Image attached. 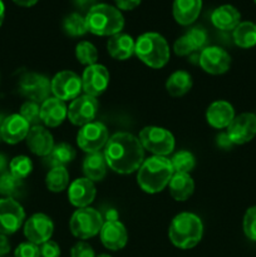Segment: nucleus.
<instances>
[{"mask_svg":"<svg viewBox=\"0 0 256 257\" xmlns=\"http://www.w3.org/2000/svg\"><path fill=\"white\" fill-rule=\"evenodd\" d=\"M25 212L19 202L14 198L0 200V233L13 235L22 227L24 222Z\"/></svg>","mask_w":256,"mask_h":257,"instance_id":"10","label":"nucleus"},{"mask_svg":"<svg viewBox=\"0 0 256 257\" xmlns=\"http://www.w3.org/2000/svg\"><path fill=\"white\" fill-rule=\"evenodd\" d=\"M195 52V48H193L192 43L190 42L186 35L178 38L175 43V53L177 55H181V57H185V55L191 54V53Z\"/></svg>","mask_w":256,"mask_h":257,"instance_id":"41","label":"nucleus"},{"mask_svg":"<svg viewBox=\"0 0 256 257\" xmlns=\"http://www.w3.org/2000/svg\"><path fill=\"white\" fill-rule=\"evenodd\" d=\"M198 64L206 73L213 75L223 74L230 69L231 57L222 48L206 47L201 52Z\"/></svg>","mask_w":256,"mask_h":257,"instance_id":"14","label":"nucleus"},{"mask_svg":"<svg viewBox=\"0 0 256 257\" xmlns=\"http://www.w3.org/2000/svg\"><path fill=\"white\" fill-rule=\"evenodd\" d=\"M4 17H5V7H4V3L0 0V27H2L3 22H4Z\"/></svg>","mask_w":256,"mask_h":257,"instance_id":"49","label":"nucleus"},{"mask_svg":"<svg viewBox=\"0 0 256 257\" xmlns=\"http://www.w3.org/2000/svg\"><path fill=\"white\" fill-rule=\"evenodd\" d=\"M80 7H85V5H90L94 0H75Z\"/></svg>","mask_w":256,"mask_h":257,"instance_id":"50","label":"nucleus"},{"mask_svg":"<svg viewBox=\"0 0 256 257\" xmlns=\"http://www.w3.org/2000/svg\"><path fill=\"white\" fill-rule=\"evenodd\" d=\"M14 257H40V248L33 242H23L15 248Z\"/></svg>","mask_w":256,"mask_h":257,"instance_id":"40","label":"nucleus"},{"mask_svg":"<svg viewBox=\"0 0 256 257\" xmlns=\"http://www.w3.org/2000/svg\"><path fill=\"white\" fill-rule=\"evenodd\" d=\"M233 42L237 47L248 49L256 45V24L252 22H240L233 29Z\"/></svg>","mask_w":256,"mask_h":257,"instance_id":"30","label":"nucleus"},{"mask_svg":"<svg viewBox=\"0 0 256 257\" xmlns=\"http://www.w3.org/2000/svg\"><path fill=\"white\" fill-rule=\"evenodd\" d=\"M19 90L24 97L39 104L44 103L49 98L52 88L47 77L38 73H27L20 79Z\"/></svg>","mask_w":256,"mask_h":257,"instance_id":"11","label":"nucleus"},{"mask_svg":"<svg viewBox=\"0 0 256 257\" xmlns=\"http://www.w3.org/2000/svg\"><path fill=\"white\" fill-rule=\"evenodd\" d=\"M5 168H7V158L4 155H0V173H4Z\"/></svg>","mask_w":256,"mask_h":257,"instance_id":"48","label":"nucleus"},{"mask_svg":"<svg viewBox=\"0 0 256 257\" xmlns=\"http://www.w3.org/2000/svg\"><path fill=\"white\" fill-rule=\"evenodd\" d=\"M18 5H22V7H32L34 5L38 0H14Z\"/></svg>","mask_w":256,"mask_h":257,"instance_id":"47","label":"nucleus"},{"mask_svg":"<svg viewBox=\"0 0 256 257\" xmlns=\"http://www.w3.org/2000/svg\"><path fill=\"white\" fill-rule=\"evenodd\" d=\"M135 54L148 67L158 69L170 60V47L167 40L158 33H145L136 40Z\"/></svg>","mask_w":256,"mask_h":257,"instance_id":"5","label":"nucleus"},{"mask_svg":"<svg viewBox=\"0 0 256 257\" xmlns=\"http://www.w3.org/2000/svg\"><path fill=\"white\" fill-rule=\"evenodd\" d=\"M68 109L63 100L58 98H48L40 105V119L48 127H58L67 118Z\"/></svg>","mask_w":256,"mask_h":257,"instance_id":"22","label":"nucleus"},{"mask_svg":"<svg viewBox=\"0 0 256 257\" xmlns=\"http://www.w3.org/2000/svg\"><path fill=\"white\" fill-rule=\"evenodd\" d=\"M75 157V151L68 143H59L54 146L52 152L45 157V163L50 166L52 168L54 167H65L68 163L72 162Z\"/></svg>","mask_w":256,"mask_h":257,"instance_id":"28","label":"nucleus"},{"mask_svg":"<svg viewBox=\"0 0 256 257\" xmlns=\"http://www.w3.org/2000/svg\"><path fill=\"white\" fill-rule=\"evenodd\" d=\"M54 231L52 220L44 213H35L27 220L24 225V235L29 242L42 245L50 240Z\"/></svg>","mask_w":256,"mask_h":257,"instance_id":"16","label":"nucleus"},{"mask_svg":"<svg viewBox=\"0 0 256 257\" xmlns=\"http://www.w3.org/2000/svg\"><path fill=\"white\" fill-rule=\"evenodd\" d=\"M27 145L34 155L47 157L54 147L52 133L42 125H33L27 136Z\"/></svg>","mask_w":256,"mask_h":257,"instance_id":"20","label":"nucleus"},{"mask_svg":"<svg viewBox=\"0 0 256 257\" xmlns=\"http://www.w3.org/2000/svg\"><path fill=\"white\" fill-rule=\"evenodd\" d=\"M233 118H235V109L226 100H216L207 108L206 112V119L208 124L217 130L227 128Z\"/></svg>","mask_w":256,"mask_h":257,"instance_id":"21","label":"nucleus"},{"mask_svg":"<svg viewBox=\"0 0 256 257\" xmlns=\"http://www.w3.org/2000/svg\"><path fill=\"white\" fill-rule=\"evenodd\" d=\"M70 256L72 257H95L94 250L92 246L87 242H77L73 246L72 251H70Z\"/></svg>","mask_w":256,"mask_h":257,"instance_id":"42","label":"nucleus"},{"mask_svg":"<svg viewBox=\"0 0 256 257\" xmlns=\"http://www.w3.org/2000/svg\"><path fill=\"white\" fill-rule=\"evenodd\" d=\"M192 88V78L185 70L172 73L166 82V89L172 97H181Z\"/></svg>","mask_w":256,"mask_h":257,"instance_id":"29","label":"nucleus"},{"mask_svg":"<svg viewBox=\"0 0 256 257\" xmlns=\"http://www.w3.org/2000/svg\"><path fill=\"white\" fill-rule=\"evenodd\" d=\"M217 145L221 148H230L231 145H233V143L231 142L227 133H221L220 136H217Z\"/></svg>","mask_w":256,"mask_h":257,"instance_id":"46","label":"nucleus"},{"mask_svg":"<svg viewBox=\"0 0 256 257\" xmlns=\"http://www.w3.org/2000/svg\"><path fill=\"white\" fill-rule=\"evenodd\" d=\"M39 248L40 257H60V247L54 241H47Z\"/></svg>","mask_w":256,"mask_h":257,"instance_id":"43","label":"nucleus"},{"mask_svg":"<svg viewBox=\"0 0 256 257\" xmlns=\"http://www.w3.org/2000/svg\"><path fill=\"white\" fill-rule=\"evenodd\" d=\"M243 233L251 241H256V206L247 208L243 216Z\"/></svg>","mask_w":256,"mask_h":257,"instance_id":"38","label":"nucleus"},{"mask_svg":"<svg viewBox=\"0 0 256 257\" xmlns=\"http://www.w3.org/2000/svg\"><path fill=\"white\" fill-rule=\"evenodd\" d=\"M173 171L171 160L163 156H153L143 161L138 170L137 182L147 193H158L165 190L172 178Z\"/></svg>","mask_w":256,"mask_h":257,"instance_id":"2","label":"nucleus"},{"mask_svg":"<svg viewBox=\"0 0 256 257\" xmlns=\"http://www.w3.org/2000/svg\"><path fill=\"white\" fill-rule=\"evenodd\" d=\"M100 241L108 250L118 251L125 246L128 241L127 230L124 225L117 220H109L103 223L100 230Z\"/></svg>","mask_w":256,"mask_h":257,"instance_id":"18","label":"nucleus"},{"mask_svg":"<svg viewBox=\"0 0 256 257\" xmlns=\"http://www.w3.org/2000/svg\"><path fill=\"white\" fill-rule=\"evenodd\" d=\"M10 251L9 241H8L7 236L0 233V257H4Z\"/></svg>","mask_w":256,"mask_h":257,"instance_id":"45","label":"nucleus"},{"mask_svg":"<svg viewBox=\"0 0 256 257\" xmlns=\"http://www.w3.org/2000/svg\"><path fill=\"white\" fill-rule=\"evenodd\" d=\"M170 193L176 201H186L195 191V182L190 173H173L170 183Z\"/></svg>","mask_w":256,"mask_h":257,"instance_id":"27","label":"nucleus"},{"mask_svg":"<svg viewBox=\"0 0 256 257\" xmlns=\"http://www.w3.org/2000/svg\"><path fill=\"white\" fill-rule=\"evenodd\" d=\"M203 235L202 221L191 212L178 213L172 220L168 230L170 240L176 247L188 250L197 245Z\"/></svg>","mask_w":256,"mask_h":257,"instance_id":"4","label":"nucleus"},{"mask_svg":"<svg viewBox=\"0 0 256 257\" xmlns=\"http://www.w3.org/2000/svg\"><path fill=\"white\" fill-rule=\"evenodd\" d=\"M255 3H256V0H255Z\"/></svg>","mask_w":256,"mask_h":257,"instance_id":"52","label":"nucleus"},{"mask_svg":"<svg viewBox=\"0 0 256 257\" xmlns=\"http://www.w3.org/2000/svg\"><path fill=\"white\" fill-rule=\"evenodd\" d=\"M20 115L27 120L29 124L38 125L40 122V105L38 103L28 100L20 108Z\"/></svg>","mask_w":256,"mask_h":257,"instance_id":"37","label":"nucleus"},{"mask_svg":"<svg viewBox=\"0 0 256 257\" xmlns=\"http://www.w3.org/2000/svg\"><path fill=\"white\" fill-rule=\"evenodd\" d=\"M22 188V180L13 176L10 172H4L0 176V195L5 198H13Z\"/></svg>","mask_w":256,"mask_h":257,"instance_id":"36","label":"nucleus"},{"mask_svg":"<svg viewBox=\"0 0 256 257\" xmlns=\"http://www.w3.org/2000/svg\"><path fill=\"white\" fill-rule=\"evenodd\" d=\"M140 142L143 150L150 151L155 156L170 155L175 150V137L170 131L161 127H145L140 133Z\"/></svg>","mask_w":256,"mask_h":257,"instance_id":"7","label":"nucleus"},{"mask_svg":"<svg viewBox=\"0 0 256 257\" xmlns=\"http://www.w3.org/2000/svg\"><path fill=\"white\" fill-rule=\"evenodd\" d=\"M95 186L88 178H78L72 185L69 186L68 190V198L70 203L78 208L88 207V205L94 201L95 198Z\"/></svg>","mask_w":256,"mask_h":257,"instance_id":"19","label":"nucleus"},{"mask_svg":"<svg viewBox=\"0 0 256 257\" xmlns=\"http://www.w3.org/2000/svg\"><path fill=\"white\" fill-rule=\"evenodd\" d=\"M98 100L94 97L83 94L72 100L68 108V118L75 125H85L93 122L98 113Z\"/></svg>","mask_w":256,"mask_h":257,"instance_id":"12","label":"nucleus"},{"mask_svg":"<svg viewBox=\"0 0 256 257\" xmlns=\"http://www.w3.org/2000/svg\"><path fill=\"white\" fill-rule=\"evenodd\" d=\"M171 163L175 173H190L195 168L196 160L195 156L188 151H178L171 158Z\"/></svg>","mask_w":256,"mask_h":257,"instance_id":"34","label":"nucleus"},{"mask_svg":"<svg viewBox=\"0 0 256 257\" xmlns=\"http://www.w3.org/2000/svg\"><path fill=\"white\" fill-rule=\"evenodd\" d=\"M240 12L230 4L216 8L211 14L212 24L221 30H233L240 24Z\"/></svg>","mask_w":256,"mask_h":257,"instance_id":"24","label":"nucleus"},{"mask_svg":"<svg viewBox=\"0 0 256 257\" xmlns=\"http://www.w3.org/2000/svg\"><path fill=\"white\" fill-rule=\"evenodd\" d=\"M103 155L108 167L120 175H128L140 170L145 161V150L140 140L127 132L113 135L108 140Z\"/></svg>","mask_w":256,"mask_h":257,"instance_id":"1","label":"nucleus"},{"mask_svg":"<svg viewBox=\"0 0 256 257\" xmlns=\"http://www.w3.org/2000/svg\"><path fill=\"white\" fill-rule=\"evenodd\" d=\"M227 135L233 145H245L256 136V115L253 113H241L235 115L227 127Z\"/></svg>","mask_w":256,"mask_h":257,"instance_id":"13","label":"nucleus"},{"mask_svg":"<svg viewBox=\"0 0 256 257\" xmlns=\"http://www.w3.org/2000/svg\"><path fill=\"white\" fill-rule=\"evenodd\" d=\"M136 42L131 35L124 33H118L112 35L107 43L108 53L117 60H125L135 54Z\"/></svg>","mask_w":256,"mask_h":257,"instance_id":"23","label":"nucleus"},{"mask_svg":"<svg viewBox=\"0 0 256 257\" xmlns=\"http://www.w3.org/2000/svg\"><path fill=\"white\" fill-rule=\"evenodd\" d=\"M115 3H117L118 8H120V9L131 10L137 7L141 0H115Z\"/></svg>","mask_w":256,"mask_h":257,"instance_id":"44","label":"nucleus"},{"mask_svg":"<svg viewBox=\"0 0 256 257\" xmlns=\"http://www.w3.org/2000/svg\"><path fill=\"white\" fill-rule=\"evenodd\" d=\"M48 190L52 192H62L69 183V173L65 167H54L48 172L45 178Z\"/></svg>","mask_w":256,"mask_h":257,"instance_id":"31","label":"nucleus"},{"mask_svg":"<svg viewBox=\"0 0 256 257\" xmlns=\"http://www.w3.org/2000/svg\"><path fill=\"white\" fill-rule=\"evenodd\" d=\"M108 130L103 123L90 122L83 125L77 136V143L87 153L99 152L108 142Z\"/></svg>","mask_w":256,"mask_h":257,"instance_id":"8","label":"nucleus"},{"mask_svg":"<svg viewBox=\"0 0 256 257\" xmlns=\"http://www.w3.org/2000/svg\"><path fill=\"white\" fill-rule=\"evenodd\" d=\"M83 173L85 178L92 182L102 181L107 173V162H105L104 155L100 152L88 153L87 157L83 161Z\"/></svg>","mask_w":256,"mask_h":257,"instance_id":"26","label":"nucleus"},{"mask_svg":"<svg viewBox=\"0 0 256 257\" xmlns=\"http://www.w3.org/2000/svg\"><path fill=\"white\" fill-rule=\"evenodd\" d=\"M30 131V124L20 114L7 117L0 127L2 140L9 145H17L25 140Z\"/></svg>","mask_w":256,"mask_h":257,"instance_id":"17","label":"nucleus"},{"mask_svg":"<svg viewBox=\"0 0 256 257\" xmlns=\"http://www.w3.org/2000/svg\"><path fill=\"white\" fill-rule=\"evenodd\" d=\"M109 84V73L102 64L89 65L84 69L82 87L85 94L97 98L105 92Z\"/></svg>","mask_w":256,"mask_h":257,"instance_id":"15","label":"nucleus"},{"mask_svg":"<svg viewBox=\"0 0 256 257\" xmlns=\"http://www.w3.org/2000/svg\"><path fill=\"white\" fill-rule=\"evenodd\" d=\"M202 8V0H173V17L182 25L192 24Z\"/></svg>","mask_w":256,"mask_h":257,"instance_id":"25","label":"nucleus"},{"mask_svg":"<svg viewBox=\"0 0 256 257\" xmlns=\"http://www.w3.org/2000/svg\"><path fill=\"white\" fill-rule=\"evenodd\" d=\"M102 215L90 207L78 208L70 217V232L80 240H88L100 232L103 227Z\"/></svg>","mask_w":256,"mask_h":257,"instance_id":"6","label":"nucleus"},{"mask_svg":"<svg viewBox=\"0 0 256 257\" xmlns=\"http://www.w3.org/2000/svg\"><path fill=\"white\" fill-rule=\"evenodd\" d=\"M63 28H64L65 33L72 37H80L88 32L85 17H82L78 13H72L65 17L64 22H63Z\"/></svg>","mask_w":256,"mask_h":257,"instance_id":"33","label":"nucleus"},{"mask_svg":"<svg viewBox=\"0 0 256 257\" xmlns=\"http://www.w3.org/2000/svg\"><path fill=\"white\" fill-rule=\"evenodd\" d=\"M97 257H110L109 255H105V253H102V255H99V256H97Z\"/></svg>","mask_w":256,"mask_h":257,"instance_id":"51","label":"nucleus"},{"mask_svg":"<svg viewBox=\"0 0 256 257\" xmlns=\"http://www.w3.org/2000/svg\"><path fill=\"white\" fill-rule=\"evenodd\" d=\"M185 35L190 39V42L192 43L195 50L201 49V48L205 47L206 42H207V33H206V30L201 27L192 28V29L188 30Z\"/></svg>","mask_w":256,"mask_h":257,"instance_id":"39","label":"nucleus"},{"mask_svg":"<svg viewBox=\"0 0 256 257\" xmlns=\"http://www.w3.org/2000/svg\"><path fill=\"white\" fill-rule=\"evenodd\" d=\"M50 88L52 93L55 98L63 100H73L77 97H79V93L82 92V78L74 72L70 70H63L58 74L54 75V78L50 82Z\"/></svg>","mask_w":256,"mask_h":257,"instance_id":"9","label":"nucleus"},{"mask_svg":"<svg viewBox=\"0 0 256 257\" xmlns=\"http://www.w3.org/2000/svg\"><path fill=\"white\" fill-rule=\"evenodd\" d=\"M88 32L95 35H112L118 34L124 27V18L118 8L113 5L100 3L89 8L85 15Z\"/></svg>","mask_w":256,"mask_h":257,"instance_id":"3","label":"nucleus"},{"mask_svg":"<svg viewBox=\"0 0 256 257\" xmlns=\"http://www.w3.org/2000/svg\"><path fill=\"white\" fill-rule=\"evenodd\" d=\"M9 170L13 176L23 181L32 173L33 162L27 156H18V157L12 160L9 165Z\"/></svg>","mask_w":256,"mask_h":257,"instance_id":"35","label":"nucleus"},{"mask_svg":"<svg viewBox=\"0 0 256 257\" xmlns=\"http://www.w3.org/2000/svg\"><path fill=\"white\" fill-rule=\"evenodd\" d=\"M75 57L80 64L89 67V65L97 64L98 52L92 43L83 40L78 43L75 47Z\"/></svg>","mask_w":256,"mask_h":257,"instance_id":"32","label":"nucleus"}]
</instances>
